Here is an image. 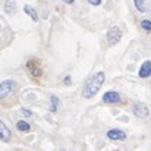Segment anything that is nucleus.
Here are the masks:
<instances>
[{
    "label": "nucleus",
    "instance_id": "nucleus-1",
    "mask_svg": "<svg viewBox=\"0 0 151 151\" xmlns=\"http://www.w3.org/2000/svg\"><path fill=\"white\" fill-rule=\"evenodd\" d=\"M104 79H106L104 72H96V73H93V75L88 78V81L85 82L84 88H82V97H85V99L94 97V96L100 91L101 87H103Z\"/></svg>",
    "mask_w": 151,
    "mask_h": 151
},
{
    "label": "nucleus",
    "instance_id": "nucleus-2",
    "mask_svg": "<svg viewBox=\"0 0 151 151\" xmlns=\"http://www.w3.org/2000/svg\"><path fill=\"white\" fill-rule=\"evenodd\" d=\"M27 70H28V73H29L31 78L38 79L43 75V65H41V62L38 59H31L27 63Z\"/></svg>",
    "mask_w": 151,
    "mask_h": 151
},
{
    "label": "nucleus",
    "instance_id": "nucleus-3",
    "mask_svg": "<svg viewBox=\"0 0 151 151\" xmlns=\"http://www.w3.org/2000/svg\"><path fill=\"white\" fill-rule=\"evenodd\" d=\"M15 88H16V84H15L13 81H10V79L3 81V82L0 84V100H4L7 96H10Z\"/></svg>",
    "mask_w": 151,
    "mask_h": 151
},
{
    "label": "nucleus",
    "instance_id": "nucleus-4",
    "mask_svg": "<svg viewBox=\"0 0 151 151\" xmlns=\"http://www.w3.org/2000/svg\"><path fill=\"white\" fill-rule=\"evenodd\" d=\"M122 38V31L117 28V27H111L109 31H107V41L110 46H114L120 41Z\"/></svg>",
    "mask_w": 151,
    "mask_h": 151
},
{
    "label": "nucleus",
    "instance_id": "nucleus-5",
    "mask_svg": "<svg viewBox=\"0 0 151 151\" xmlns=\"http://www.w3.org/2000/svg\"><path fill=\"white\" fill-rule=\"evenodd\" d=\"M132 111H134V114L138 116V117H147V116L150 114V109H148L145 104H142V103H137V104L134 106Z\"/></svg>",
    "mask_w": 151,
    "mask_h": 151
},
{
    "label": "nucleus",
    "instance_id": "nucleus-6",
    "mask_svg": "<svg viewBox=\"0 0 151 151\" xmlns=\"http://www.w3.org/2000/svg\"><path fill=\"white\" fill-rule=\"evenodd\" d=\"M107 137L111 141H125L126 139V134L120 129H110L107 132Z\"/></svg>",
    "mask_w": 151,
    "mask_h": 151
},
{
    "label": "nucleus",
    "instance_id": "nucleus-7",
    "mask_svg": "<svg viewBox=\"0 0 151 151\" xmlns=\"http://www.w3.org/2000/svg\"><path fill=\"white\" fill-rule=\"evenodd\" d=\"M138 75H139V78H148V76H151V62L150 60H145L141 65Z\"/></svg>",
    "mask_w": 151,
    "mask_h": 151
},
{
    "label": "nucleus",
    "instance_id": "nucleus-8",
    "mask_svg": "<svg viewBox=\"0 0 151 151\" xmlns=\"http://www.w3.org/2000/svg\"><path fill=\"white\" fill-rule=\"evenodd\" d=\"M103 101L104 103H119L120 101V96L116 91H107L103 96Z\"/></svg>",
    "mask_w": 151,
    "mask_h": 151
},
{
    "label": "nucleus",
    "instance_id": "nucleus-9",
    "mask_svg": "<svg viewBox=\"0 0 151 151\" xmlns=\"http://www.w3.org/2000/svg\"><path fill=\"white\" fill-rule=\"evenodd\" d=\"M10 138H12V132L7 129V126L0 120V139L1 141H10Z\"/></svg>",
    "mask_w": 151,
    "mask_h": 151
},
{
    "label": "nucleus",
    "instance_id": "nucleus-10",
    "mask_svg": "<svg viewBox=\"0 0 151 151\" xmlns=\"http://www.w3.org/2000/svg\"><path fill=\"white\" fill-rule=\"evenodd\" d=\"M24 12L27 13V15H29L31 18H32V21H38V15H37V12H35V9L32 7V6H28V4H25L24 6Z\"/></svg>",
    "mask_w": 151,
    "mask_h": 151
},
{
    "label": "nucleus",
    "instance_id": "nucleus-11",
    "mask_svg": "<svg viewBox=\"0 0 151 151\" xmlns=\"http://www.w3.org/2000/svg\"><path fill=\"white\" fill-rule=\"evenodd\" d=\"M134 4L137 7L138 12H147V7H145V0H134Z\"/></svg>",
    "mask_w": 151,
    "mask_h": 151
},
{
    "label": "nucleus",
    "instance_id": "nucleus-12",
    "mask_svg": "<svg viewBox=\"0 0 151 151\" xmlns=\"http://www.w3.org/2000/svg\"><path fill=\"white\" fill-rule=\"evenodd\" d=\"M15 9H16V3H15L13 0H7V1L4 3V10H6L7 13H13Z\"/></svg>",
    "mask_w": 151,
    "mask_h": 151
},
{
    "label": "nucleus",
    "instance_id": "nucleus-13",
    "mask_svg": "<svg viewBox=\"0 0 151 151\" xmlns=\"http://www.w3.org/2000/svg\"><path fill=\"white\" fill-rule=\"evenodd\" d=\"M16 128L19 129V131H22V132H27V131H29V125L25 122V120H19L18 123H16Z\"/></svg>",
    "mask_w": 151,
    "mask_h": 151
},
{
    "label": "nucleus",
    "instance_id": "nucleus-14",
    "mask_svg": "<svg viewBox=\"0 0 151 151\" xmlns=\"http://www.w3.org/2000/svg\"><path fill=\"white\" fill-rule=\"evenodd\" d=\"M57 104H59V99L56 96H51V107H50L51 111H56L57 110Z\"/></svg>",
    "mask_w": 151,
    "mask_h": 151
},
{
    "label": "nucleus",
    "instance_id": "nucleus-15",
    "mask_svg": "<svg viewBox=\"0 0 151 151\" xmlns=\"http://www.w3.org/2000/svg\"><path fill=\"white\" fill-rule=\"evenodd\" d=\"M141 27H142L145 31H150V32H151V21H148V19L141 21Z\"/></svg>",
    "mask_w": 151,
    "mask_h": 151
},
{
    "label": "nucleus",
    "instance_id": "nucleus-16",
    "mask_svg": "<svg viewBox=\"0 0 151 151\" xmlns=\"http://www.w3.org/2000/svg\"><path fill=\"white\" fill-rule=\"evenodd\" d=\"M21 113H22V114H25L27 117L32 116V111H31V110H28V109H22V110H21Z\"/></svg>",
    "mask_w": 151,
    "mask_h": 151
},
{
    "label": "nucleus",
    "instance_id": "nucleus-17",
    "mask_svg": "<svg viewBox=\"0 0 151 151\" xmlns=\"http://www.w3.org/2000/svg\"><path fill=\"white\" fill-rule=\"evenodd\" d=\"M88 3L93 6H99V4H101V0H88Z\"/></svg>",
    "mask_w": 151,
    "mask_h": 151
},
{
    "label": "nucleus",
    "instance_id": "nucleus-18",
    "mask_svg": "<svg viewBox=\"0 0 151 151\" xmlns=\"http://www.w3.org/2000/svg\"><path fill=\"white\" fill-rule=\"evenodd\" d=\"M63 1H65V3H68V4H72L75 0H63Z\"/></svg>",
    "mask_w": 151,
    "mask_h": 151
},
{
    "label": "nucleus",
    "instance_id": "nucleus-19",
    "mask_svg": "<svg viewBox=\"0 0 151 151\" xmlns=\"http://www.w3.org/2000/svg\"><path fill=\"white\" fill-rule=\"evenodd\" d=\"M65 82H66V84H69V82H70V78H69V76H66V78H65Z\"/></svg>",
    "mask_w": 151,
    "mask_h": 151
}]
</instances>
